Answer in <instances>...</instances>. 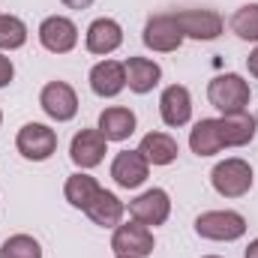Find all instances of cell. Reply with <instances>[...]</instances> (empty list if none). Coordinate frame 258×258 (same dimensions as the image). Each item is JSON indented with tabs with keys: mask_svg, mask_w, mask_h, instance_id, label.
<instances>
[{
	"mask_svg": "<svg viewBox=\"0 0 258 258\" xmlns=\"http://www.w3.org/2000/svg\"><path fill=\"white\" fill-rule=\"evenodd\" d=\"M27 42V24L18 15H0V51H15Z\"/></svg>",
	"mask_w": 258,
	"mask_h": 258,
	"instance_id": "cb8c5ba5",
	"label": "cell"
},
{
	"mask_svg": "<svg viewBox=\"0 0 258 258\" xmlns=\"http://www.w3.org/2000/svg\"><path fill=\"white\" fill-rule=\"evenodd\" d=\"M93 0H63V6H69V9H87Z\"/></svg>",
	"mask_w": 258,
	"mask_h": 258,
	"instance_id": "83f0119b",
	"label": "cell"
},
{
	"mask_svg": "<svg viewBox=\"0 0 258 258\" xmlns=\"http://www.w3.org/2000/svg\"><path fill=\"white\" fill-rule=\"evenodd\" d=\"M210 183L222 198H240L252 189V165L240 156H231L210 171Z\"/></svg>",
	"mask_w": 258,
	"mask_h": 258,
	"instance_id": "3957f363",
	"label": "cell"
},
{
	"mask_svg": "<svg viewBox=\"0 0 258 258\" xmlns=\"http://www.w3.org/2000/svg\"><path fill=\"white\" fill-rule=\"evenodd\" d=\"M255 123H258V117H255Z\"/></svg>",
	"mask_w": 258,
	"mask_h": 258,
	"instance_id": "d6a6232c",
	"label": "cell"
},
{
	"mask_svg": "<svg viewBox=\"0 0 258 258\" xmlns=\"http://www.w3.org/2000/svg\"><path fill=\"white\" fill-rule=\"evenodd\" d=\"M84 45H87L90 54L105 57V54H111V51H117V48L123 45V27H120L114 18H96V21L87 27Z\"/></svg>",
	"mask_w": 258,
	"mask_h": 258,
	"instance_id": "5bb4252c",
	"label": "cell"
},
{
	"mask_svg": "<svg viewBox=\"0 0 258 258\" xmlns=\"http://www.w3.org/2000/svg\"><path fill=\"white\" fill-rule=\"evenodd\" d=\"M174 18H177L183 36L198 39V42L216 39V36L222 33V27H225L222 15L213 12V9H180V12H174Z\"/></svg>",
	"mask_w": 258,
	"mask_h": 258,
	"instance_id": "9c48e42d",
	"label": "cell"
},
{
	"mask_svg": "<svg viewBox=\"0 0 258 258\" xmlns=\"http://www.w3.org/2000/svg\"><path fill=\"white\" fill-rule=\"evenodd\" d=\"M141 39H144V45L150 51L171 54V51H177L183 45L186 36H183V30H180V24H177L174 15H153V18H147Z\"/></svg>",
	"mask_w": 258,
	"mask_h": 258,
	"instance_id": "5b68a950",
	"label": "cell"
},
{
	"mask_svg": "<svg viewBox=\"0 0 258 258\" xmlns=\"http://www.w3.org/2000/svg\"><path fill=\"white\" fill-rule=\"evenodd\" d=\"M153 231L141 222H126V225H117L114 228V237H111V249L114 255H129V258H147L153 252Z\"/></svg>",
	"mask_w": 258,
	"mask_h": 258,
	"instance_id": "8992f818",
	"label": "cell"
},
{
	"mask_svg": "<svg viewBox=\"0 0 258 258\" xmlns=\"http://www.w3.org/2000/svg\"><path fill=\"white\" fill-rule=\"evenodd\" d=\"M141 156L150 162V165H171L177 159V141L168 135V132H147L141 138Z\"/></svg>",
	"mask_w": 258,
	"mask_h": 258,
	"instance_id": "d6986e66",
	"label": "cell"
},
{
	"mask_svg": "<svg viewBox=\"0 0 258 258\" xmlns=\"http://www.w3.org/2000/svg\"><path fill=\"white\" fill-rule=\"evenodd\" d=\"M15 147L24 159L30 162H45L54 150H57V132L45 123H24L18 129Z\"/></svg>",
	"mask_w": 258,
	"mask_h": 258,
	"instance_id": "277c9868",
	"label": "cell"
},
{
	"mask_svg": "<svg viewBox=\"0 0 258 258\" xmlns=\"http://www.w3.org/2000/svg\"><path fill=\"white\" fill-rule=\"evenodd\" d=\"M117 258H129V255H117Z\"/></svg>",
	"mask_w": 258,
	"mask_h": 258,
	"instance_id": "4dcf8cb0",
	"label": "cell"
},
{
	"mask_svg": "<svg viewBox=\"0 0 258 258\" xmlns=\"http://www.w3.org/2000/svg\"><path fill=\"white\" fill-rule=\"evenodd\" d=\"M96 225H102V228H117L120 225V219H123V213H126V207H123V201L117 198L114 192H108V189H99L96 198L87 204V210H84Z\"/></svg>",
	"mask_w": 258,
	"mask_h": 258,
	"instance_id": "ac0fdd59",
	"label": "cell"
},
{
	"mask_svg": "<svg viewBox=\"0 0 258 258\" xmlns=\"http://www.w3.org/2000/svg\"><path fill=\"white\" fill-rule=\"evenodd\" d=\"M123 87H126V69H123V63H117V60H99L90 69V90L96 96L111 99Z\"/></svg>",
	"mask_w": 258,
	"mask_h": 258,
	"instance_id": "9a60e30c",
	"label": "cell"
},
{
	"mask_svg": "<svg viewBox=\"0 0 258 258\" xmlns=\"http://www.w3.org/2000/svg\"><path fill=\"white\" fill-rule=\"evenodd\" d=\"M99 132L105 135V141H126L135 132V114L123 105H111L99 114Z\"/></svg>",
	"mask_w": 258,
	"mask_h": 258,
	"instance_id": "ffe728a7",
	"label": "cell"
},
{
	"mask_svg": "<svg viewBox=\"0 0 258 258\" xmlns=\"http://www.w3.org/2000/svg\"><path fill=\"white\" fill-rule=\"evenodd\" d=\"M189 147H192L195 156H213L222 150V135H219V120L213 117H204L198 120L189 132Z\"/></svg>",
	"mask_w": 258,
	"mask_h": 258,
	"instance_id": "44dd1931",
	"label": "cell"
},
{
	"mask_svg": "<svg viewBox=\"0 0 258 258\" xmlns=\"http://www.w3.org/2000/svg\"><path fill=\"white\" fill-rule=\"evenodd\" d=\"M0 258H42V246L30 234H12L9 240H3Z\"/></svg>",
	"mask_w": 258,
	"mask_h": 258,
	"instance_id": "d4e9b609",
	"label": "cell"
},
{
	"mask_svg": "<svg viewBox=\"0 0 258 258\" xmlns=\"http://www.w3.org/2000/svg\"><path fill=\"white\" fill-rule=\"evenodd\" d=\"M39 105L57 123H66V120H72L78 114V96L66 81H48L42 87V93H39Z\"/></svg>",
	"mask_w": 258,
	"mask_h": 258,
	"instance_id": "30bf717a",
	"label": "cell"
},
{
	"mask_svg": "<svg viewBox=\"0 0 258 258\" xmlns=\"http://www.w3.org/2000/svg\"><path fill=\"white\" fill-rule=\"evenodd\" d=\"M246 69H249V75H252V78H258V48L246 57Z\"/></svg>",
	"mask_w": 258,
	"mask_h": 258,
	"instance_id": "4316f807",
	"label": "cell"
},
{
	"mask_svg": "<svg viewBox=\"0 0 258 258\" xmlns=\"http://www.w3.org/2000/svg\"><path fill=\"white\" fill-rule=\"evenodd\" d=\"M129 216L135 219V222H141V225H162L168 216H171V198L165 189H147V192H141L138 198H132L129 201Z\"/></svg>",
	"mask_w": 258,
	"mask_h": 258,
	"instance_id": "ba28073f",
	"label": "cell"
},
{
	"mask_svg": "<svg viewBox=\"0 0 258 258\" xmlns=\"http://www.w3.org/2000/svg\"><path fill=\"white\" fill-rule=\"evenodd\" d=\"M159 114H162V123L171 129H180L192 120V96L183 84H171L162 90L159 96Z\"/></svg>",
	"mask_w": 258,
	"mask_h": 258,
	"instance_id": "8fae6325",
	"label": "cell"
},
{
	"mask_svg": "<svg viewBox=\"0 0 258 258\" xmlns=\"http://www.w3.org/2000/svg\"><path fill=\"white\" fill-rule=\"evenodd\" d=\"M123 69H126V84L132 93H150L162 78V66L150 57H129Z\"/></svg>",
	"mask_w": 258,
	"mask_h": 258,
	"instance_id": "2e32d148",
	"label": "cell"
},
{
	"mask_svg": "<svg viewBox=\"0 0 258 258\" xmlns=\"http://www.w3.org/2000/svg\"><path fill=\"white\" fill-rule=\"evenodd\" d=\"M255 117H249L246 111L240 114H222L219 117V135H222V147H243L255 138Z\"/></svg>",
	"mask_w": 258,
	"mask_h": 258,
	"instance_id": "e0dca14e",
	"label": "cell"
},
{
	"mask_svg": "<svg viewBox=\"0 0 258 258\" xmlns=\"http://www.w3.org/2000/svg\"><path fill=\"white\" fill-rule=\"evenodd\" d=\"M243 258H258V237L246 246V255H243Z\"/></svg>",
	"mask_w": 258,
	"mask_h": 258,
	"instance_id": "f1b7e54d",
	"label": "cell"
},
{
	"mask_svg": "<svg viewBox=\"0 0 258 258\" xmlns=\"http://www.w3.org/2000/svg\"><path fill=\"white\" fill-rule=\"evenodd\" d=\"M150 162L141 156V150H120L111 162V177L120 189H138L147 180Z\"/></svg>",
	"mask_w": 258,
	"mask_h": 258,
	"instance_id": "7c38bea8",
	"label": "cell"
},
{
	"mask_svg": "<svg viewBox=\"0 0 258 258\" xmlns=\"http://www.w3.org/2000/svg\"><path fill=\"white\" fill-rule=\"evenodd\" d=\"M102 186L96 183V177H90V174H84V171H78V174H72L69 180H66L63 186V195L66 201L72 204V207H78V210H87V204L96 198Z\"/></svg>",
	"mask_w": 258,
	"mask_h": 258,
	"instance_id": "7402d4cb",
	"label": "cell"
},
{
	"mask_svg": "<svg viewBox=\"0 0 258 258\" xmlns=\"http://www.w3.org/2000/svg\"><path fill=\"white\" fill-rule=\"evenodd\" d=\"M105 147L108 141L99 129H81L69 144V156L78 168H96L105 159Z\"/></svg>",
	"mask_w": 258,
	"mask_h": 258,
	"instance_id": "4fadbf2b",
	"label": "cell"
},
{
	"mask_svg": "<svg viewBox=\"0 0 258 258\" xmlns=\"http://www.w3.org/2000/svg\"><path fill=\"white\" fill-rule=\"evenodd\" d=\"M204 258H219V255H204Z\"/></svg>",
	"mask_w": 258,
	"mask_h": 258,
	"instance_id": "f546056e",
	"label": "cell"
},
{
	"mask_svg": "<svg viewBox=\"0 0 258 258\" xmlns=\"http://www.w3.org/2000/svg\"><path fill=\"white\" fill-rule=\"evenodd\" d=\"M12 78H15V66H12L9 57H3V54H0V87H6Z\"/></svg>",
	"mask_w": 258,
	"mask_h": 258,
	"instance_id": "484cf974",
	"label": "cell"
},
{
	"mask_svg": "<svg viewBox=\"0 0 258 258\" xmlns=\"http://www.w3.org/2000/svg\"><path fill=\"white\" fill-rule=\"evenodd\" d=\"M0 123H3V114H0Z\"/></svg>",
	"mask_w": 258,
	"mask_h": 258,
	"instance_id": "1f68e13d",
	"label": "cell"
},
{
	"mask_svg": "<svg viewBox=\"0 0 258 258\" xmlns=\"http://www.w3.org/2000/svg\"><path fill=\"white\" fill-rule=\"evenodd\" d=\"M207 99L216 111L222 114H240L246 111L249 105V84L237 75V72H225V75H216L210 84H207Z\"/></svg>",
	"mask_w": 258,
	"mask_h": 258,
	"instance_id": "6da1fadb",
	"label": "cell"
},
{
	"mask_svg": "<svg viewBox=\"0 0 258 258\" xmlns=\"http://www.w3.org/2000/svg\"><path fill=\"white\" fill-rule=\"evenodd\" d=\"M228 27H231V33H234L237 39H243V42H258V3L240 6V9L231 15Z\"/></svg>",
	"mask_w": 258,
	"mask_h": 258,
	"instance_id": "603a6c76",
	"label": "cell"
},
{
	"mask_svg": "<svg viewBox=\"0 0 258 258\" xmlns=\"http://www.w3.org/2000/svg\"><path fill=\"white\" fill-rule=\"evenodd\" d=\"M39 42L51 54H69L78 45V27L66 15H48L39 24Z\"/></svg>",
	"mask_w": 258,
	"mask_h": 258,
	"instance_id": "52a82bcc",
	"label": "cell"
},
{
	"mask_svg": "<svg viewBox=\"0 0 258 258\" xmlns=\"http://www.w3.org/2000/svg\"><path fill=\"white\" fill-rule=\"evenodd\" d=\"M195 234L204 240H240L246 234V219L237 210H207L195 219Z\"/></svg>",
	"mask_w": 258,
	"mask_h": 258,
	"instance_id": "7a4b0ae2",
	"label": "cell"
}]
</instances>
